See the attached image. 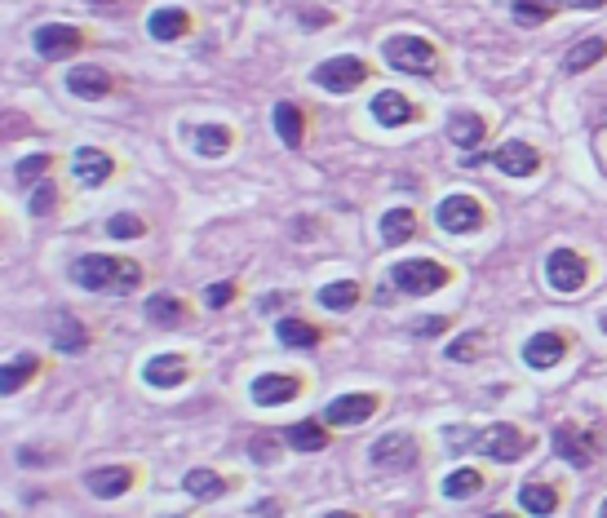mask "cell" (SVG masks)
I'll use <instances>...</instances> for the list:
<instances>
[{"label": "cell", "instance_id": "1", "mask_svg": "<svg viewBox=\"0 0 607 518\" xmlns=\"http://www.w3.org/2000/svg\"><path fill=\"white\" fill-rule=\"evenodd\" d=\"M71 279L89 293H133L142 284V266L129 257H111V253H85L71 262Z\"/></svg>", "mask_w": 607, "mask_h": 518}, {"label": "cell", "instance_id": "2", "mask_svg": "<svg viewBox=\"0 0 607 518\" xmlns=\"http://www.w3.org/2000/svg\"><path fill=\"white\" fill-rule=\"evenodd\" d=\"M448 443L452 448H475L479 457H488V461H501V465H510V461H519L523 452L532 448V439L523 434L519 426H510V421H497V426H488V430H479V434H466V430H448Z\"/></svg>", "mask_w": 607, "mask_h": 518}, {"label": "cell", "instance_id": "3", "mask_svg": "<svg viewBox=\"0 0 607 518\" xmlns=\"http://www.w3.org/2000/svg\"><path fill=\"white\" fill-rule=\"evenodd\" d=\"M554 452H559L568 465H576V470H585V465H594V457L599 452H607V434L603 426L599 430H581V426H559L554 430Z\"/></svg>", "mask_w": 607, "mask_h": 518}, {"label": "cell", "instance_id": "4", "mask_svg": "<svg viewBox=\"0 0 607 518\" xmlns=\"http://www.w3.org/2000/svg\"><path fill=\"white\" fill-rule=\"evenodd\" d=\"M390 284L408 297H426V293H439V288L448 284V271L439 262H430V257H417V262H399L395 271H390Z\"/></svg>", "mask_w": 607, "mask_h": 518}, {"label": "cell", "instance_id": "5", "mask_svg": "<svg viewBox=\"0 0 607 518\" xmlns=\"http://www.w3.org/2000/svg\"><path fill=\"white\" fill-rule=\"evenodd\" d=\"M386 62L395 71H408V76H430L435 71V45L421 36H390L386 40Z\"/></svg>", "mask_w": 607, "mask_h": 518}, {"label": "cell", "instance_id": "6", "mask_svg": "<svg viewBox=\"0 0 607 518\" xmlns=\"http://www.w3.org/2000/svg\"><path fill=\"white\" fill-rule=\"evenodd\" d=\"M585 279H590V266H585L572 248H554V253L545 257V284H550L554 293H581Z\"/></svg>", "mask_w": 607, "mask_h": 518}, {"label": "cell", "instance_id": "7", "mask_svg": "<svg viewBox=\"0 0 607 518\" xmlns=\"http://www.w3.org/2000/svg\"><path fill=\"white\" fill-rule=\"evenodd\" d=\"M435 222L444 226L448 235H470V231L483 226V204L475 200V195H448V200H439Z\"/></svg>", "mask_w": 607, "mask_h": 518}, {"label": "cell", "instance_id": "8", "mask_svg": "<svg viewBox=\"0 0 607 518\" xmlns=\"http://www.w3.org/2000/svg\"><path fill=\"white\" fill-rule=\"evenodd\" d=\"M368 457H373L377 470L404 474V470H413V465H417V439H413V434H404V430H395V434H386V439H377L373 448H368Z\"/></svg>", "mask_w": 607, "mask_h": 518}, {"label": "cell", "instance_id": "9", "mask_svg": "<svg viewBox=\"0 0 607 518\" xmlns=\"http://www.w3.org/2000/svg\"><path fill=\"white\" fill-rule=\"evenodd\" d=\"M368 80V67L359 58H328L315 67V85L328 89V93H351Z\"/></svg>", "mask_w": 607, "mask_h": 518}, {"label": "cell", "instance_id": "10", "mask_svg": "<svg viewBox=\"0 0 607 518\" xmlns=\"http://www.w3.org/2000/svg\"><path fill=\"white\" fill-rule=\"evenodd\" d=\"M492 169L506 173V178H532L541 169V155L528 142H506V147L492 151Z\"/></svg>", "mask_w": 607, "mask_h": 518}, {"label": "cell", "instance_id": "11", "mask_svg": "<svg viewBox=\"0 0 607 518\" xmlns=\"http://www.w3.org/2000/svg\"><path fill=\"white\" fill-rule=\"evenodd\" d=\"M32 40H36V54L49 58V62H58V58H67V54H76V49H80V31L67 27V23H45V27H36Z\"/></svg>", "mask_w": 607, "mask_h": 518}, {"label": "cell", "instance_id": "12", "mask_svg": "<svg viewBox=\"0 0 607 518\" xmlns=\"http://www.w3.org/2000/svg\"><path fill=\"white\" fill-rule=\"evenodd\" d=\"M373 412H377V395H342L328 403L324 426H364Z\"/></svg>", "mask_w": 607, "mask_h": 518}, {"label": "cell", "instance_id": "13", "mask_svg": "<svg viewBox=\"0 0 607 518\" xmlns=\"http://www.w3.org/2000/svg\"><path fill=\"white\" fill-rule=\"evenodd\" d=\"M302 395V381L297 377H280V372H262V377L253 381V403L257 408H280V403L297 399Z\"/></svg>", "mask_w": 607, "mask_h": 518}, {"label": "cell", "instance_id": "14", "mask_svg": "<svg viewBox=\"0 0 607 518\" xmlns=\"http://www.w3.org/2000/svg\"><path fill=\"white\" fill-rule=\"evenodd\" d=\"M85 488L102 496V501H116V496H125L133 488V470L129 465H102V470L85 474Z\"/></svg>", "mask_w": 607, "mask_h": 518}, {"label": "cell", "instance_id": "15", "mask_svg": "<svg viewBox=\"0 0 607 518\" xmlns=\"http://www.w3.org/2000/svg\"><path fill=\"white\" fill-rule=\"evenodd\" d=\"M563 355H568V337L559 333H537L523 341V364L528 368H554Z\"/></svg>", "mask_w": 607, "mask_h": 518}, {"label": "cell", "instance_id": "16", "mask_svg": "<svg viewBox=\"0 0 607 518\" xmlns=\"http://www.w3.org/2000/svg\"><path fill=\"white\" fill-rule=\"evenodd\" d=\"M368 107H373V120L386 124V129H399V124H408V120L417 116L413 102H408L404 93H395V89H382L373 102H368Z\"/></svg>", "mask_w": 607, "mask_h": 518}, {"label": "cell", "instance_id": "17", "mask_svg": "<svg viewBox=\"0 0 607 518\" xmlns=\"http://www.w3.org/2000/svg\"><path fill=\"white\" fill-rule=\"evenodd\" d=\"M111 169H116L111 155H102L98 147H80L76 155H71V173L80 178V186H102L111 178Z\"/></svg>", "mask_w": 607, "mask_h": 518}, {"label": "cell", "instance_id": "18", "mask_svg": "<svg viewBox=\"0 0 607 518\" xmlns=\"http://www.w3.org/2000/svg\"><path fill=\"white\" fill-rule=\"evenodd\" d=\"M142 381H147V386H156V390L182 386V381H187V359H182V355H156V359H147V368H142Z\"/></svg>", "mask_w": 607, "mask_h": 518}, {"label": "cell", "instance_id": "19", "mask_svg": "<svg viewBox=\"0 0 607 518\" xmlns=\"http://www.w3.org/2000/svg\"><path fill=\"white\" fill-rule=\"evenodd\" d=\"M147 31L156 40H182L191 31V14H187V9H178V5H164V9H156V14L147 18Z\"/></svg>", "mask_w": 607, "mask_h": 518}, {"label": "cell", "instance_id": "20", "mask_svg": "<svg viewBox=\"0 0 607 518\" xmlns=\"http://www.w3.org/2000/svg\"><path fill=\"white\" fill-rule=\"evenodd\" d=\"M49 337H54V346L63 350V355H85V350H89L85 324H80V319H71V315H58L54 328H49Z\"/></svg>", "mask_w": 607, "mask_h": 518}, {"label": "cell", "instance_id": "21", "mask_svg": "<svg viewBox=\"0 0 607 518\" xmlns=\"http://www.w3.org/2000/svg\"><path fill=\"white\" fill-rule=\"evenodd\" d=\"M67 89L76 93V98H102V93H111V76L102 67H76L67 71Z\"/></svg>", "mask_w": 607, "mask_h": 518}, {"label": "cell", "instance_id": "22", "mask_svg": "<svg viewBox=\"0 0 607 518\" xmlns=\"http://www.w3.org/2000/svg\"><path fill=\"white\" fill-rule=\"evenodd\" d=\"M448 138L457 142L461 151H475L479 142H483V120L475 116V111H452V120H448Z\"/></svg>", "mask_w": 607, "mask_h": 518}, {"label": "cell", "instance_id": "23", "mask_svg": "<svg viewBox=\"0 0 607 518\" xmlns=\"http://www.w3.org/2000/svg\"><path fill=\"white\" fill-rule=\"evenodd\" d=\"M413 231H417V213L413 209H390L382 217V244L386 248L408 244V240H413Z\"/></svg>", "mask_w": 607, "mask_h": 518}, {"label": "cell", "instance_id": "24", "mask_svg": "<svg viewBox=\"0 0 607 518\" xmlns=\"http://www.w3.org/2000/svg\"><path fill=\"white\" fill-rule=\"evenodd\" d=\"M519 505L528 514H537V518H550L554 510H559V492H554L550 483H523V488H519Z\"/></svg>", "mask_w": 607, "mask_h": 518}, {"label": "cell", "instance_id": "25", "mask_svg": "<svg viewBox=\"0 0 607 518\" xmlns=\"http://www.w3.org/2000/svg\"><path fill=\"white\" fill-rule=\"evenodd\" d=\"M275 133H280L284 147H302V133H306V120H302V107H293V102H280L275 107Z\"/></svg>", "mask_w": 607, "mask_h": 518}, {"label": "cell", "instance_id": "26", "mask_svg": "<svg viewBox=\"0 0 607 518\" xmlns=\"http://www.w3.org/2000/svg\"><path fill=\"white\" fill-rule=\"evenodd\" d=\"M603 54H607V40L603 36H590V40H581V45H572L568 54H563V71H590L594 62H603Z\"/></svg>", "mask_w": 607, "mask_h": 518}, {"label": "cell", "instance_id": "27", "mask_svg": "<svg viewBox=\"0 0 607 518\" xmlns=\"http://www.w3.org/2000/svg\"><path fill=\"white\" fill-rule=\"evenodd\" d=\"M40 372V364L32 355H18V359H9L5 368H0V395H18L23 390V381H32Z\"/></svg>", "mask_w": 607, "mask_h": 518}, {"label": "cell", "instance_id": "28", "mask_svg": "<svg viewBox=\"0 0 607 518\" xmlns=\"http://www.w3.org/2000/svg\"><path fill=\"white\" fill-rule=\"evenodd\" d=\"M191 138H195V151L209 155V160H218V155L231 151V129H226V124H200Z\"/></svg>", "mask_w": 607, "mask_h": 518}, {"label": "cell", "instance_id": "29", "mask_svg": "<svg viewBox=\"0 0 607 518\" xmlns=\"http://www.w3.org/2000/svg\"><path fill=\"white\" fill-rule=\"evenodd\" d=\"M182 488H187L195 501H218V496H226V479L213 470H191L187 479H182Z\"/></svg>", "mask_w": 607, "mask_h": 518}, {"label": "cell", "instance_id": "30", "mask_svg": "<svg viewBox=\"0 0 607 518\" xmlns=\"http://www.w3.org/2000/svg\"><path fill=\"white\" fill-rule=\"evenodd\" d=\"M288 443H293L297 452H324L328 448V430L315 426V421H293V426H288Z\"/></svg>", "mask_w": 607, "mask_h": 518}, {"label": "cell", "instance_id": "31", "mask_svg": "<svg viewBox=\"0 0 607 518\" xmlns=\"http://www.w3.org/2000/svg\"><path fill=\"white\" fill-rule=\"evenodd\" d=\"M559 9V0H510V14L519 27H541Z\"/></svg>", "mask_w": 607, "mask_h": 518}, {"label": "cell", "instance_id": "32", "mask_svg": "<svg viewBox=\"0 0 607 518\" xmlns=\"http://www.w3.org/2000/svg\"><path fill=\"white\" fill-rule=\"evenodd\" d=\"M359 302V284L355 279H333V284L320 288V306L324 310H351Z\"/></svg>", "mask_w": 607, "mask_h": 518}, {"label": "cell", "instance_id": "33", "mask_svg": "<svg viewBox=\"0 0 607 518\" xmlns=\"http://www.w3.org/2000/svg\"><path fill=\"white\" fill-rule=\"evenodd\" d=\"M147 319L151 324H182V319H187V306H182L173 293H156L147 302Z\"/></svg>", "mask_w": 607, "mask_h": 518}, {"label": "cell", "instance_id": "34", "mask_svg": "<svg viewBox=\"0 0 607 518\" xmlns=\"http://www.w3.org/2000/svg\"><path fill=\"white\" fill-rule=\"evenodd\" d=\"M280 341L293 350H315L320 346V333H315L306 319H280Z\"/></svg>", "mask_w": 607, "mask_h": 518}, {"label": "cell", "instance_id": "35", "mask_svg": "<svg viewBox=\"0 0 607 518\" xmlns=\"http://www.w3.org/2000/svg\"><path fill=\"white\" fill-rule=\"evenodd\" d=\"M479 488H483V474L470 470V465H466V470H452L448 479H444V496H448V501H466V496H475Z\"/></svg>", "mask_w": 607, "mask_h": 518}, {"label": "cell", "instance_id": "36", "mask_svg": "<svg viewBox=\"0 0 607 518\" xmlns=\"http://www.w3.org/2000/svg\"><path fill=\"white\" fill-rule=\"evenodd\" d=\"M483 346H488V337H483V333H466V337H457L448 346V359H452V364H470V359H479Z\"/></svg>", "mask_w": 607, "mask_h": 518}, {"label": "cell", "instance_id": "37", "mask_svg": "<svg viewBox=\"0 0 607 518\" xmlns=\"http://www.w3.org/2000/svg\"><path fill=\"white\" fill-rule=\"evenodd\" d=\"M107 231L116 235V240H138V235H147V222H142L138 213H116L107 222Z\"/></svg>", "mask_w": 607, "mask_h": 518}, {"label": "cell", "instance_id": "38", "mask_svg": "<svg viewBox=\"0 0 607 518\" xmlns=\"http://www.w3.org/2000/svg\"><path fill=\"white\" fill-rule=\"evenodd\" d=\"M54 204H58L54 182H49V178H40V182H36V191H32V200H27V209H32L36 217H49V213H54Z\"/></svg>", "mask_w": 607, "mask_h": 518}, {"label": "cell", "instance_id": "39", "mask_svg": "<svg viewBox=\"0 0 607 518\" xmlns=\"http://www.w3.org/2000/svg\"><path fill=\"white\" fill-rule=\"evenodd\" d=\"M49 173V155H27V160L14 164V178L18 182H40Z\"/></svg>", "mask_w": 607, "mask_h": 518}, {"label": "cell", "instance_id": "40", "mask_svg": "<svg viewBox=\"0 0 607 518\" xmlns=\"http://www.w3.org/2000/svg\"><path fill=\"white\" fill-rule=\"evenodd\" d=\"M253 461H262V465L280 461V443H275L271 434H257V439H253Z\"/></svg>", "mask_w": 607, "mask_h": 518}, {"label": "cell", "instance_id": "41", "mask_svg": "<svg viewBox=\"0 0 607 518\" xmlns=\"http://www.w3.org/2000/svg\"><path fill=\"white\" fill-rule=\"evenodd\" d=\"M204 302H209V306H231L235 302V284H231V279H222V284H213L209 288V293H204Z\"/></svg>", "mask_w": 607, "mask_h": 518}, {"label": "cell", "instance_id": "42", "mask_svg": "<svg viewBox=\"0 0 607 518\" xmlns=\"http://www.w3.org/2000/svg\"><path fill=\"white\" fill-rule=\"evenodd\" d=\"M444 328H448L444 315H426V319L417 324V333H421V337H435V333H444Z\"/></svg>", "mask_w": 607, "mask_h": 518}, {"label": "cell", "instance_id": "43", "mask_svg": "<svg viewBox=\"0 0 607 518\" xmlns=\"http://www.w3.org/2000/svg\"><path fill=\"white\" fill-rule=\"evenodd\" d=\"M559 5H568V9H603L607 0H559Z\"/></svg>", "mask_w": 607, "mask_h": 518}, {"label": "cell", "instance_id": "44", "mask_svg": "<svg viewBox=\"0 0 607 518\" xmlns=\"http://www.w3.org/2000/svg\"><path fill=\"white\" fill-rule=\"evenodd\" d=\"M324 518H359V514H346V510H333V514H324Z\"/></svg>", "mask_w": 607, "mask_h": 518}, {"label": "cell", "instance_id": "45", "mask_svg": "<svg viewBox=\"0 0 607 518\" xmlns=\"http://www.w3.org/2000/svg\"><path fill=\"white\" fill-rule=\"evenodd\" d=\"M599 324H603V333H607V310H603V319H599Z\"/></svg>", "mask_w": 607, "mask_h": 518}, {"label": "cell", "instance_id": "46", "mask_svg": "<svg viewBox=\"0 0 607 518\" xmlns=\"http://www.w3.org/2000/svg\"><path fill=\"white\" fill-rule=\"evenodd\" d=\"M599 518H607V501H603V510H599Z\"/></svg>", "mask_w": 607, "mask_h": 518}, {"label": "cell", "instance_id": "47", "mask_svg": "<svg viewBox=\"0 0 607 518\" xmlns=\"http://www.w3.org/2000/svg\"><path fill=\"white\" fill-rule=\"evenodd\" d=\"M492 518H510V514H492Z\"/></svg>", "mask_w": 607, "mask_h": 518}]
</instances>
